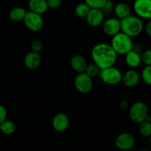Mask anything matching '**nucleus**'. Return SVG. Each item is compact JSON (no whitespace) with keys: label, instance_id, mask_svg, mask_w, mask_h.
Wrapping results in <instances>:
<instances>
[{"label":"nucleus","instance_id":"obj_1","mask_svg":"<svg viewBox=\"0 0 151 151\" xmlns=\"http://www.w3.org/2000/svg\"><path fill=\"white\" fill-rule=\"evenodd\" d=\"M116 52L111 44L106 43H99L93 47L91 56L93 62L97 65L100 69L114 66L117 60Z\"/></svg>","mask_w":151,"mask_h":151},{"label":"nucleus","instance_id":"obj_2","mask_svg":"<svg viewBox=\"0 0 151 151\" xmlns=\"http://www.w3.org/2000/svg\"><path fill=\"white\" fill-rule=\"evenodd\" d=\"M143 29L142 20L137 16L130 15L125 19H121V32L131 38L139 35Z\"/></svg>","mask_w":151,"mask_h":151},{"label":"nucleus","instance_id":"obj_3","mask_svg":"<svg viewBox=\"0 0 151 151\" xmlns=\"http://www.w3.org/2000/svg\"><path fill=\"white\" fill-rule=\"evenodd\" d=\"M111 46L117 55H125V54L133 50L134 43L132 38L122 32H119L112 37Z\"/></svg>","mask_w":151,"mask_h":151},{"label":"nucleus","instance_id":"obj_4","mask_svg":"<svg viewBox=\"0 0 151 151\" xmlns=\"http://www.w3.org/2000/svg\"><path fill=\"white\" fill-rule=\"evenodd\" d=\"M148 115V108L145 103L142 101L136 102L129 109L130 119L137 124L145 121Z\"/></svg>","mask_w":151,"mask_h":151},{"label":"nucleus","instance_id":"obj_5","mask_svg":"<svg viewBox=\"0 0 151 151\" xmlns=\"http://www.w3.org/2000/svg\"><path fill=\"white\" fill-rule=\"evenodd\" d=\"M100 77L104 83L113 86L122 82V73L118 68L113 66L101 69Z\"/></svg>","mask_w":151,"mask_h":151},{"label":"nucleus","instance_id":"obj_6","mask_svg":"<svg viewBox=\"0 0 151 151\" xmlns=\"http://www.w3.org/2000/svg\"><path fill=\"white\" fill-rule=\"evenodd\" d=\"M23 22L25 27L32 32H38L44 27V19L41 15L32 11L27 12Z\"/></svg>","mask_w":151,"mask_h":151},{"label":"nucleus","instance_id":"obj_7","mask_svg":"<svg viewBox=\"0 0 151 151\" xmlns=\"http://www.w3.org/2000/svg\"><path fill=\"white\" fill-rule=\"evenodd\" d=\"M75 87L81 94H88L93 88L92 78L87 75L85 72L78 74L74 81Z\"/></svg>","mask_w":151,"mask_h":151},{"label":"nucleus","instance_id":"obj_8","mask_svg":"<svg viewBox=\"0 0 151 151\" xmlns=\"http://www.w3.org/2000/svg\"><path fill=\"white\" fill-rule=\"evenodd\" d=\"M136 140L134 136L128 132L119 134L115 139V145L119 150L128 151L131 150L135 145Z\"/></svg>","mask_w":151,"mask_h":151},{"label":"nucleus","instance_id":"obj_9","mask_svg":"<svg viewBox=\"0 0 151 151\" xmlns=\"http://www.w3.org/2000/svg\"><path fill=\"white\" fill-rule=\"evenodd\" d=\"M134 10L142 19H151V0H135Z\"/></svg>","mask_w":151,"mask_h":151},{"label":"nucleus","instance_id":"obj_10","mask_svg":"<svg viewBox=\"0 0 151 151\" xmlns=\"http://www.w3.org/2000/svg\"><path fill=\"white\" fill-rule=\"evenodd\" d=\"M103 31L108 36H114L121 32V20L116 17L109 18L103 22Z\"/></svg>","mask_w":151,"mask_h":151},{"label":"nucleus","instance_id":"obj_11","mask_svg":"<svg viewBox=\"0 0 151 151\" xmlns=\"http://www.w3.org/2000/svg\"><path fill=\"white\" fill-rule=\"evenodd\" d=\"M52 125L53 129L57 132H63L69 128V117L66 114L63 112L57 113L52 119Z\"/></svg>","mask_w":151,"mask_h":151},{"label":"nucleus","instance_id":"obj_12","mask_svg":"<svg viewBox=\"0 0 151 151\" xmlns=\"http://www.w3.org/2000/svg\"><path fill=\"white\" fill-rule=\"evenodd\" d=\"M86 19L90 26L97 27L103 24L105 21L104 12L102 9L91 8L86 17Z\"/></svg>","mask_w":151,"mask_h":151},{"label":"nucleus","instance_id":"obj_13","mask_svg":"<svg viewBox=\"0 0 151 151\" xmlns=\"http://www.w3.org/2000/svg\"><path fill=\"white\" fill-rule=\"evenodd\" d=\"M140 81V75L134 69H129L122 74V81L124 85L128 88H134L137 86Z\"/></svg>","mask_w":151,"mask_h":151},{"label":"nucleus","instance_id":"obj_14","mask_svg":"<svg viewBox=\"0 0 151 151\" xmlns=\"http://www.w3.org/2000/svg\"><path fill=\"white\" fill-rule=\"evenodd\" d=\"M70 65L72 69L78 74L84 72L88 63L85 58L81 55H75L71 58Z\"/></svg>","mask_w":151,"mask_h":151},{"label":"nucleus","instance_id":"obj_15","mask_svg":"<svg viewBox=\"0 0 151 151\" xmlns=\"http://www.w3.org/2000/svg\"><path fill=\"white\" fill-rule=\"evenodd\" d=\"M25 66L29 69H35L40 66L41 63V57L40 53L29 52L25 55L24 59Z\"/></svg>","mask_w":151,"mask_h":151},{"label":"nucleus","instance_id":"obj_16","mask_svg":"<svg viewBox=\"0 0 151 151\" xmlns=\"http://www.w3.org/2000/svg\"><path fill=\"white\" fill-rule=\"evenodd\" d=\"M28 7L29 11L43 15L48 10L47 0H29Z\"/></svg>","mask_w":151,"mask_h":151},{"label":"nucleus","instance_id":"obj_17","mask_svg":"<svg viewBox=\"0 0 151 151\" xmlns=\"http://www.w3.org/2000/svg\"><path fill=\"white\" fill-rule=\"evenodd\" d=\"M125 55V63L131 69H136L142 63L141 55L138 52L132 50L128 52Z\"/></svg>","mask_w":151,"mask_h":151},{"label":"nucleus","instance_id":"obj_18","mask_svg":"<svg viewBox=\"0 0 151 151\" xmlns=\"http://www.w3.org/2000/svg\"><path fill=\"white\" fill-rule=\"evenodd\" d=\"M114 12L116 18L121 20L131 15V7L127 3L119 2L114 7Z\"/></svg>","mask_w":151,"mask_h":151},{"label":"nucleus","instance_id":"obj_19","mask_svg":"<svg viewBox=\"0 0 151 151\" xmlns=\"http://www.w3.org/2000/svg\"><path fill=\"white\" fill-rule=\"evenodd\" d=\"M27 10L25 8L22 7H14L10 10L9 13V18L12 22H19L24 20L25 16H26Z\"/></svg>","mask_w":151,"mask_h":151},{"label":"nucleus","instance_id":"obj_20","mask_svg":"<svg viewBox=\"0 0 151 151\" xmlns=\"http://www.w3.org/2000/svg\"><path fill=\"white\" fill-rule=\"evenodd\" d=\"M16 130V125L13 121L6 119L0 125V131L5 135H11L15 133Z\"/></svg>","mask_w":151,"mask_h":151},{"label":"nucleus","instance_id":"obj_21","mask_svg":"<svg viewBox=\"0 0 151 151\" xmlns=\"http://www.w3.org/2000/svg\"><path fill=\"white\" fill-rule=\"evenodd\" d=\"M91 9V7L86 2L79 3L75 7V14L80 18H86L87 16V15H88V13H89Z\"/></svg>","mask_w":151,"mask_h":151},{"label":"nucleus","instance_id":"obj_22","mask_svg":"<svg viewBox=\"0 0 151 151\" xmlns=\"http://www.w3.org/2000/svg\"><path fill=\"white\" fill-rule=\"evenodd\" d=\"M100 68L97 66L96 63H94V62L91 63H88L87 65L86 68V70H85V73L87 75L93 78H96L98 75H100Z\"/></svg>","mask_w":151,"mask_h":151},{"label":"nucleus","instance_id":"obj_23","mask_svg":"<svg viewBox=\"0 0 151 151\" xmlns=\"http://www.w3.org/2000/svg\"><path fill=\"white\" fill-rule=\"evenodd\" d=\"M139 132L145 137H150L151 136V122L144 121L139 124Z\"/></svg>","mask_w":151,"mask_h":151},{"label":"nucleus","instance_id":"obj_24","mask_svg":"<svg viewBox=\"0 0 151 151\" xmlns=\"http://www.w3.org/2000/svg\"><path fill=\"white\" fill-rule=\"evenodd\" d=\"M141 78L145 83L151 86V66H145L142 71Z\"/></svg>","mask_w":151,"mask_h":151},{"label":"nucleus","instance_id":"obj_25","mask_svg":"<svg viewBox=\"0 0 151 151\" xmlns=\"http://www.w3.org/2000/svg\"><path fill=\"white\" fill-rule=\"evenodd\" d=\"M107 0H84L91 8L103 9Z\"/></svg>","mask_w":151,"mask_h":151},{"label":"nucleus","instance_id":"obj_26","mask_svg":"<svg viewBox=\"0 0 151 151\" xmlns=\"http://www.w3.org/2000/svg\"><path fill=\"white\" fill-rule=\"evenodd\" d=\"M31 51L34 52L40 53L43 50L44 47V44H43L42 41L41 40L35 39L31 44Z\"/></svg>","mask_w":151,"mask_h":151},{"label":"nucleus","instance_id":"obj_27","mask_svg":"<svg viewBox=\"0 0 151 151\" xmlns=\"http://www.w3.org/2000/svg\"><path fill=\"white\" fill-rule=\"evenodd\" d=\"M142 62L145 66H151V49H147L143 52L141 55Z\"/></svg>","mask_w":151,"mask_h":151},{"label":"nucleus","instance_id":"obj_28","mask_svg":"<svg viewBox=\"0 0 151 151\" xmlns=\"http://www.w3.org/2000/svg\"><path fill=\"white\" fill-rule=\"evenodd\" d=\"M49 8L57 9L61 6L63 0H47Z\"/></svg>","mask_w":151,"mask_h":151},{"label":"nucleus","instance_id":"obj_29","mask_svg":"<svg viewBox=\"0 0 151 151\" xmlns=\"http://www.w3.org/2000/svg\"><path fill=\"white\" fill-rule=\"evenodd\" d=\"M7 109H6V108L4 107L3 105L0 104V125L7 119Z\"/></svg>","mask_w":151,"mask_h":151},{"label":"nucleus","instance_id":"obj_30","mask_svg":"<svg viewBox=\"0 0 151 151\" xmlns=\"http://www.w3.org/2000/svg\"><path fill=\"white\" fill-rule=\"evenodd\" d=\"M119 107L122 111H126L129 108V103H128V102L127 100H122L119 102Z\"/></svg>","mask_w":151,"mask_h":151},{"label":"nucleus","instance_id":"obj_31","mask_svg":"<svg viewBox=\"0 0 151 151\" xmlns=\"http://www.w3.org/2000/svg\"><path fill=\"white\" fill-rule=\"evenodd\" d=\"M145 31L147 35H148L150 38H151V19H150V20L148 21V22L146 24Z\"/></svg>","mask_w":151,"mask_h":151},{"label":"nucleus","instance_id":"obj_32","mask_svg":"<svg viewBox=\"0 0 151 151\" xmlns=\"http://www.w3.org/2000/svg\"><path fill=\"white\" fill-rule=\"evenodd\" d=\"M113 7H114L113 1H111V0H107L106 4H105L104 7H103V8L102 9V10H103V9H106V10H110V9L113 8Z\"/></svg>","mask_w":151,"mask_h":151},{"label":"nucleus","instance_id":"obj_33","mask_svg":"<svg viewBox=\"0 0 151 151\" xmlns=\"http://www.w3.org/2000/svg\"><path fill=\"white\" fill-rule=\"evenodd\" d=\"M139 151H150V150H139Z\"/></svg>","mask_w":151,"mask_h":151},{"label":"nucleus","instance_id":"obj_34","mask_svg":"<svg viewBox=\"0 0 151 151\" xmlns=\"http://www.w3.org/2000/svg\"><path fill=\"white\" fill-rule=\"evenodd\" d=\"M149 138H150V144H151V136L150 137H149Z\"/></svg>","mask_w":151,"mask_h":151}]
</instances>
